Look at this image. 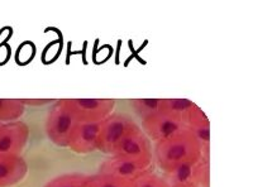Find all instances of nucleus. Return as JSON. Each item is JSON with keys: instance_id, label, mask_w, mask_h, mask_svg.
<instances>
[{"instance_id": "obj_2", "label": "nucleus", "mask_w": 253, "mask_h": 187, "mask_svg": "<svg viewBox=\"0 0 253 187\" xmlns=\"http://www.w3.org/2000/svg\"><path fill=\"white\" fill-rule=\"evenodd\" d=\"M78 123H100L114 112V99H62Z\"/></svg>"}, {"instance_id": "obj_18", "label": "nucleus", "mask_w": 253, "mask_h": 187, "mask_svg": "<svg viewBox=\"0 0 253 187\" xmlns=\"http://www.w3.org/2000/svg\"><path fill=\"white\" fill-rule=\"evenodd\" d=\"M135 187H170L162 176L157 175L152 170L144 171L134 180Z\"/></svg>"}, {"instance_id": "obj_6", "label": "nucleus", "mask_w": 253, "mask_h": 187, "mask_svg": "<svg viewBox=\"0 0 253 187\" xmlns=\"http://www.w3.org/2000/svg\"><path fill=\"white\" fill-rule=\"evenodd\" d=\"M29 138V128L24 121L0 124V155H22Z\"/></svg>"}, {"instance_id": "obj_13", "label": "nucleus", "mask_w": 253, "mask_h": 187, "mask_svg": "<svg viewBox=\"0 0 253 187\" xmlns=\"http://www.w3.org/2000/svg\"><path fill=\"white\" fill-rule=\"evenodd\" d=\"M26 112L20 99H0V124L19 120Z\"/></svg>"}, {"instance_id": "obj_7", "label": "nucleus", "mask_w": 253, "mask_h": 187, "mask_svg": "<svg viewBox=\"0 0 253 187\" xmlns=\"http://www.w3.org/2000/svg\"><path fill=\"white\" fill-rule=\"evenodd\" d=\"M182 128H184V124L181 119L158 112L142 120L141 129L143 130L147 138L157 143L171 137Z\"/></svg>"}, {"instance_id": "obj_9", "label": "nucleus", "mask_w": 253, "mask_h": 187, "mask_svg": "<svg viewBox=\"0 0 253 187\" xmlns=\"http://www.w3.org/2000/svg\"><path fill=\"white\" fill-rule=\"evenodd\" d=\"M101 129L100 123H78L72 130L67 148L75 153L87 154L98 150V139Z\"/></svg>"}, {"instance_id": "obj_15", "label": "nucleus", "mask_w": 253, "mask_h": 187, "mask_svg": "<svg viewBox=\"0 0 253 187\" xmlns=\"http://www.w3.org/2000/svg\"><path fill=\"white\" fill-rule=\"evenodd\" d=\"M85 187H135V185L134 181H128V180L119 179L114 176L96 173V175L87 176Z\"/></svg>"}, {"instance_id": "obj_17", "label": "nucleus", "mask_w": 253, "mask_h": 187, "mask_svg": "<svg viewBox=\"0 0 253 187\" xmlns=\"http://www.w3.org/2000/svg\"><path fill=\"white\" fill-rule=\"evenodd\" d=\"M87 176L84 173H66L55 177L43 187H85Z\"/></svg>"}, {"instance_id": "obj_4", "label": "nucleus", "mask_w": 253, "mask_h": 187, "mask_svg": "<svg viewBox=\"0 0 253 187\" xmlns=\"http://www.w3.org/2000/svg\"><path fill=\"white\" fill-rule=\"evenodd\" d=\"M76 119L65 107L62 99L56 100L49 109L46 119V134L49 141L58 147H67L72 130L76 127Z\"/></svg>"}, {"instance_id": "obj_1", "label": "nucleus", "mask_w": 253, "mask_h": 187, "mask_svg": "<svg viewBox=\"0 0 253 187\" xmlns=\"http://www.w3.org/2000/svg\"><path fill=\"white\" fill-rule=\"evenodd\" d=\"M153 158L164 173L185 163H196L203 158L202 146L187 129L182 128L169 138L155 143Z\"/></svg>"}, {"instance_id": "obj_8", "label": "nucleus", "mask_w": 253, "mask_h": 187, "mask_svg": "<svg viewBox=\"0 0 253 187\" xmlns=\"http://www.w3.org/2000/svg\"><path fill=\"white\" fill-rule=\"evenodd\" d=\"M185 129L189 130L202 146L203 158L209 159V143H210V123L207 114L196 104L187 109L182 118Z\"/></svg>"}, {"instance_id": "obj_5", "label": "nucleus", "mask_w": 253, "mask_h": 187, "mask_svg": "<svg viewBox=\"0 0 253 187\" xmlns=\"http://www.w3.org/2000/svg\"><path fill=\"white\" fill-rule=\"evenodd\" d=\"M134 125H137L130 116L121 112H113L101 121V129L98 139V150L105 154H113L122 139L126 136Z\"/></svg>"}, {"instance_id": "obj_20", "label": "nucleus", "mask_w": 253, "mask_h": 187, "mask_svg": "<svg viewBox=\"0 0 253 187\" xmlns=\"http://www.w3.org/2000/svg\"><path fill=\"white\" fill-rule=\"evenodd\" d=\"M24 107H43L48 104H53V99H20Z\"/></svg>"}, {"instance_id": "obj_12", "label": "nucleus", "mask_w": 253, "mask_h": 187, "mask_svg": "<svg viewBox=\"0 0 253 187\" xmlns=\"http://www.w3.org/2000/svg\"><path fill=\"white\" fill-rule=\"evenodd\" d=\"M198 163V162H196ZM185 163L173 168L170 172L164 173V177L170 187L195 186V164Z\"/></svg>"}, {"instance_id": "obj_21", "label": "nucleus", "mask_w": 253, "mask_h": 187, "mask_svg": "<svg viewBox=\"0 0 253 187\" xmlns=\"http://www.w3.org/2000/svg\"><path fill=\"white\" fill-rule=\"evenodd\" d=\"M178 187H195V186H178Z\"/></svg>"}, {"instance_id": "obj_16", "label": "nucleus", "mask_w": 253, "mask_h": 187, "mask_svg": "<svg viewBox=\"0 0 253 187\" xmlns=\"http://www.w3.org/2000/svg\"><path fill=\"white\" fill-rule=\"evenodd\" d=\"M191 105H193V101L187 100V99H164L160 112L182 120L185 112Z\"/></svg>"}, {"instance_id": "obj_11", "label": "nucleus", "mask_w": 253, "mask_h": 187, "mask_svg": "<svg viewBox=\"0 0 253 187\" xmlns=\"http://www.w3.org/2000/svg\"><path fill=\"white\" fill-rule=\"evenodd\" d=\"M28 173V164L22 155H0V187L19 184Z\"/></svg>"}, {"instance_id": "obj_10", "label": "nucleus", "mask_w": 253, "mask_h": 187, "mask_svg": "<svg viewBox=\"0 0 253 187\" xmlns=\"http://www.w3.org/2000/svg\"><path fill=\"white\" fill-rule=\"evenodd\" d=\"M150 168L144 167L142 164L130 161V159L112 155L109 159H105L101 163L100 168H99V173L114 176V177L128 180V181H134L139 175H142L144 171L150 170Z\"/></svg>"}, {"instance_id": "obj_14", "label": "nucleus", "mask_w": 253, "mask_h": 187, "mask_svg": "<svg viewBox=\"0 0 253 187\" xmlns=\"http://www.w3.org/2000/svg\"><path fill=\"white\" fill-rule=\"evenodd\" d=\"M164 99H132L129 101L133 112L143 120L161 110Z\"/></svg>"}, {"instance_id": "obj_3", "label": "nucleus", "mask_w": 253, "mask_h": 187, "mask_svg": "<svg viewBox=\"0 0 253 187\" xmlns=\"http://www.w3.org/2000/svg\"><path fill=\"white\" fill-rule=\"evenodd\" d=\"M112 155L130 159L150 168L153 161V150L151 141L137 124L126 133V136L117 146Z\"/></svg>"}, {"instance_id": "obj_19", "label": "nucleus", "mask_w": 253, "mask_h": 187, "mask_svg": "<svg viewBox=\"0 0 253 187\" xmlns=\"http://www.w3.org/2000/svg\"><path fill=\"white\" fill-rule=\"evenodd\" d=\"M195 187H209V159L202 158L195 164Z\"/></svg>"}]
</instances>
